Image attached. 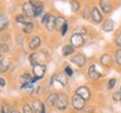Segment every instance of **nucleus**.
<instances>
[{"mask_svg":"<svg viewBox=\"0 0 121 113\" xmlns=\"http://www.w3.org/2000/svg\"><path fill=\"white\" fill-rule=\"evenodd\" d=\"M75 93L78 94L80 96H82L85 101L89 100V99L91 97V91L89 90V87L87 86H80V87H78V88H76V91H75Z\"/></svg>","mask_w":121,"mask_h":113,"instance_id":"9b49d317","label":"nucleus"},{"mask_svg":"<svg viewBox=\"0 0 121 113\" xmlns=\"http://www.w3.org/2000/svg\"><path fill=\"white\" fill-rule=\"evenodd\" d=\"M117 84V80L116 78H110L108 81V90H112Z\"/></svg>","mask_w":121,"mask_h":113,"instance_id":"7c9ffc66","label":"nucleus"},{"mask_svg":"<svg viewBox=\"0 0 121 113\" xmlns=\"http://www.w3.org/2000/svg\"><path fill=\"white\" fill-rule=\"evenodd\" d=\"M57 99H58V94H56V93H52V94H49V95L47 96L46 101H45V102H46V105H47V106H51V108L56 106Z\"/></svg>","mask_w":121,"mask_h":113,"instance_id":"4468645a","label":"nucleus"},{"mask_svg":"<svg viewBox=\"0 0 121 113\" xmlns=\"http://www.w3.org/2000/svg\"><path fill=\"white\" fill-rule=\"evenodd\" d=\"M120 92H121V87H120Z\"/></svg>","mask_w":121,"mask_h":113,"instance_id":"37998d69","label":"nucleus"},{"mask_svg":"<svg viewBox=\"0 0 121 113\" xmlns=\"http://www.w3.org/2000/svg\"><path fill=\"white\" fill-rule=\"evenodd\" d=\"M9 67V62L7 58H1L0 59V73H4Z\"/></svg>","mask_w":121,"mask_h":113,"instance_id":"412c9836","label":"nucleus"},{"mask_svg":"<svg viewBox=\"0 0 121 113\" xmlns=\"http://www.w3.org/2000/svg\"><path fill=\"white\" fill-rule=\"evenodd\" d=\"M114 44H116V46L118 48H121V35L120 34H118L116 37H114Z\"/></svg>","mask_w":121,"mask_h":113,"instance_id":"f704fd0d","label":"nucleus"},{"mask_svg":"<svg viewBox=\"0 0 121 113\" xmlns=\"http://www.w3.org/2000/svg\"><path fill=\"white\" fill-rule=\"evenodd\" d=\"M87 76H89V78L92 80V81H96V80H99V78L102 77V74L96 70V65H95V64H92V65H90L89 70H87Z\"/></svg>","mask_w":121,"mask_h":113,"instance_id":"0eeeda50","label":"nucleus"},{"mask_svg":"<svg viewBox=\"0 0 121 113\" xmlns=\"http://www.w3.org/2000/svg\"><path fill=\"white\" fill-rule=\"evenodd\" d=\"M33 110H34V113H45V105L39 100H35Z\"/></svg>","mask_w":121,"mask_h":113,"instance_id":"f3484780","label":"nucleus"},{"mask_svg":"<svg viewBox=\"0 0 121 113\" xmlns=\"http://www.w3.org/2000/svg\"><path fill=\"white\" fill-rule=\"evenodd\" d=\"M64 72L66 73V75L69 76V77H72L74 75V72H73V70L69 67V66H65V68H64Z\"/></svg>","mask_w":121,"mask_h":113,"instance_id":"72a5a7b5","label":"nucleus"},{"mask_svg":"<svg viewBox=\"0 0 121 113\" xmlns=\"http://www.w3.org/2000/svg\"><path fill=\"white\" fill-rule=\"evenodd\" d=\"M82 17L84 18V19H90L91 18V8L89 4H86L85 7H84V9H83V13H82Z\"/></svg>","mask_w":121,"mask_h":113,"instance_id":"cd10ccee","label":"nucleus"},{"mask_svg":"<svg viewBox=\"0 0 121 113\" xmlns=\"http://www.w3.org/2000/svg\"><path fill=\"white\" fill-rule=\"evenodd\" d=\"M9 25V19L4 15H0V31L4 30Z\"/></svg>","mask_w":121,"mask_h":113,"instance_id":"aec40b11","label":"nucleus"},{"mask_svg":"<svg viewBox=\"0 0 121 113\" xmlns=\"http://www.w3.org/2000/svg\"><path fill=\"white\" fill-rule=\"evenodd\" d=\"M65 18L62 17V16H60V17H56V25H55V28H56L57 30L60 31V28H62V26L65 24Z\"/></svg>","mask_w":121,"mask_h":113,"instance_id":"bb28decb","label":"nucleus"},{"mask_svg":"<svg viewBox=\"0 0 121 113\" xmlns=\"http://www.w3.org/2000/svg\"><path fill=\"white\" fill-rule=\"evenodd\" d=\"M31 81V75L28 74V73H25V74L20 75V77H19V82L22 83V84H26V83H29Z\"/></svg>","mask_w":121,"mask_h":113,"instance_id":"393cba45","label":"nucleus"},{"mask_svg":"<svg viewBox=\"0 0 121 113\" xmlns=\"http://www.w3.org/2000/svg\"><path fill=\"white\" fill-rule=\"evenodd\" d=\"M69 43L72 46H74L75 48H80L82 47L84 43H85V39L83 37V35L81 34H78V33H74L73 35L71 36V38H69Z\"/></svg>","mask_w":121,"mask_h":113,"instance_id":"7ed1b4c3","label":"nucleus"},{"mask_svg":"<svg viewBox=\"0 0 121 113\" xmlns=\"http://www.w3.org/2000/svg\"><path fill=\"white\" fill-rule=\"evenodd\" d=\"M0 86H1V87L6 86V80H4V78H2V77H0Z\"/></svg>","mask_w":121,"mask_h":113,"instance_id":"ea45409f","label":"nucleus"},{"mask_svg":"<svg viewBox=\"0 0 121 113\" xmlns=\"http://www.w3.org/2000/svg\"><path fill=\"white\" fill-rule=\"evenodd\" d=\"M114 29V21L112 19H107L102 24V30L104 33H111Z\"/></svg>","mask_w":121,"mask_h":113,"instance_id":"f8f14e48","label":"nucleus"},{"mask_svg":"<svg viewBox=\"0 0 121 113\" xmlns=\"http://www.w3.org/2000/svg\"><path fill=\"white\" fill-rule=\"evenodd\" d=\"M100 64L103 66V67H111L113 64V57L109 54V53H103L101 56H100Z\"/></svg>","mask_w":121,"mask_h":113,"instance_id":"39448f33","label":"nucleus"},{"mask_svg":"<svg viewBox=\"0 0 121 113\" xmlns=\"http://www.w3.org/2000/svg\"><path fill=\"white\" fill-rule=\"evenodd\" d=\"M22 13L28 18L34 17V6H33V4L29 2V1L24 2V4H22Z\"/></svg>","mask_w":121,"mask_h":113,"instance_id":"1a4fd4ad","label":"nucleus"},{"mask_svg":"<svg viewBox=\"0 0 121 113\" xmlns=\"http://www.w3.org/2000/svg\"><path fill=\"white\" fill-rule=\"evenodd\" d=\"M69 4H71V9H72L73 13H78L80 8H81V4H80L78 0H71Z\"/></svg>","mask_w":121,"mask_h":113,"instance_id":"4be33fe9","label":"nucleus"},{"mask_svg":"<svg viewBox=\"0 0 121 113\" xmlns=\"http://www.w3.org/2000/svg\"><path fill=\"white\" fill-rule=\"evenodd\" d=\"M1 54H2V53H1V52H0V59H1Z\"/></svg>","mask_w":121,"mask_h":113,"instance_id":"79ce46f5","label":"nucleus"},{"mask_svg":"<svg viewBox=\"0 0 121 113\" xmlns=\"http://www.w3.org/2000/svg\"><path fill=\"white\" fill-rule=\"evenodd\" d=\"M0 52L1 53H8L9 52L8 45H6V44H0Z\"/></svg>","mask_w":121,"mask_h":113,"instance_id":"e433bc0d","label":"nucleus"},{"mask_svg":"<svg viewBox=\"0 0 121 113\" xmlns=\"http://www.w3.org/2000/svg\"><path fill=\"white\" fill-rule=\"evenodd\" d=\"M113 59H114V62H116V64L118 66H121V48H118L117 50L114 52Z\"/></svg>","mask_w":121,"mask_h":113,"instance_id":"b1692460","label":"nucleus"},{"mask_svg":"<svg viewBox=\"0 0 121 113\" xmlns=\"http://www.w3.org/2000/svg\"><path fill=\"white\" fill-rule=\"evenodd\" d=\"M72 105L75 110L78 111H81V110L85 106V100L83 99L82 96H80L78 94H74L73 97H72Z\"/></svg>","mask_w":121,"mask_h":113,"instance_id":"20e7f679","label":"nucleus"},{"mask_svg":"<svg viewBox=\"0 0 121 113\" xmlns=\"http://www.w3.org/2000/svg\"><path fill=\"white\" fill-rule=\"evenodd\" d=\"M75 33H78V34H81V35H85L87 31H86V29H85V27H83V26H80V27H78V28H75Z\"/></svg>","mask_w":121,"mask_h":113,"instance_id":"c9c22d12","label":"nucleus"},{"mask_svg":"<svg viewBox=\"0 0 121 113\" xmlns=\"http://www.w3.org/2000/svg\"><path fill=\"white\" fill-rule=\"evenodd\" d=\"M22 112L24 113H34V110H33V108H31L28 103H26V104H24V106H22Z\"/></svg>","mask_w":121,"mask_h":113,"instance_id":"c756f323","label":"nucleus"},{"mask_svg":"<svg viewBox=\"0 0 121 113\" xmlns=\"http://www.w3.org/2000/svg\"><path fill=\"white\" fill-rule=\"evenodd\" d=\"M69 104V100L67 95L64 94V93H60L58 94V99H57V103H56V106H57V110L58 111H65L67 109V106Z\"/></svg>","mask_w":121,"mask_h":113,"instance_id":"f03ea898","label":"nucleus"},{"mask_svg":"<svg viewBox=\"0 0 121 113\" xmlns=\"http://www.w3.org/2000/svg\"><path fill=\"white\" fill-rule=\"evenodd\" d=\"M75 49H76V48L74 47V46H72L71 44L65 45L64 47H63V49H62L63 56H64V57H69V56H71V55H73L74 53H75Z\"/></svg>","mask_w":121,"mask_h":113,"instance_id":"2eb2a0df","label":"nucleus"},{"mask_svg":"<svg viewBox=\"0 0 121 113\" xmlns=\"http://www.w3.org/2000/svg\"><path fill=\"white\" fill-rule=\"evenodd\" d=\"M91 19L94 24H100L103 20V15L98 7H93L91 9Z\"/></svg>","mask_w":121,"mask_h":113,"instance_id":"423d86ee","label":"nucleus"},{"mask_svg":"<svg viewBox=\"0 0 121 113\" xmlns=\"http://www.w3.org/2000/svg\"><path fill=\"white\" fill-rule=\"evenodd\" d=\"M9 113H19V111H18L17 109H11L9 111Z\"/></svg>","mask_w":121,"mask_h":113,"instance_id":"a19ab883","label":"nucleus"},{"mask_svg":"<svg viewBox=\"0 0 121 113\" xmlns=\"http://www.w3.org/2000/svg\"><path fill=\"white\" fill-rule=\"evenodd\" d=\"M25 17H26L25 15H17L15 19H16V21L17 22H19V24H24V25H25V24L27 22L26 19H25Z\"/></svg>","mask_w":121,"mask_h":113,"instance_id":"c85d7f7f","label":"nucleus"},{"mask_svg":"<svg viewBox=\"0 0 121 113\" xmlns=\"http://www.w3.org/2000/svg\"><path fill=\"white\" fill-rule=\"evenodd\" d=\"M55 25H56V17L55 16H51L49 19L47 20V22L45 24V26H46V29L48 31H53L55 29Z\"/></svg>","mask_w":121,"mask_h":113,"instance_id":"a211bd4d","label":"nucleus"},{"mask_svg":"<svg viewBox=\"0 0 121 113\" xmlns=\"http://www.w3.org/2000/svg\"><path fill=\"white\" fill-rule=\"evenodd\" d=\"M112 99L116 102H121V92L118 91V92H114L112 94Z\"/></svg>","mask_w":121,"mask_h":113,"instance_id":"2f4dec72","label":"nucleus"},{"mask_svg":"<svg viewBox=\"0 0 121 113\" xmlns=\"http://www.w3.org/2000/svg\"><path fill=\"white\" fill-rule=\"evenodd\" d=\"M67 30H69V24H67V21H65V24L62 26V28H60V34H62V36L66 35Z\"/></svg>","mask_w":121,"mask_h":113,"instance_id":"473e14b6","label":"nucleus"},{"mask_svg":"<svg viewBox=\"0 0 121 113\" xmlns=\"http://www.w3.org/2000/svg\"><path fill=\"white\" fill-rule=\"evenodd\" d=\"M24 33L25 34H30L31 31L34 30V24L31 21H27L26 24H25V26H24Z\"/></svg>","mask_w":121,"mask_h":113,"instance_id":"a878e982","label":"nucleus"},{"mask_svg":"<svg viewBox=\"0 0 121 113\" xmlns=\"http://www.w3.org/2000/svg\"><path fill=\"white\" fill-rule=\"evenodd\" d=\"M1 113H9V108L6 103H4L1 105Z\"/></svg>","mask_w":121,"mask_h":113,"instance_id":"58836bf2","label":"nucleus"},{"mask_svg":"<svg viewBox=\"0 0 121 113\" xmlns=\"http://www.w3.org/2000/svg\"><path fill=\"white\" fill-rule=\"evenodd\" d=\"M120 35H121V31H120Z\"/></svg>","mask_w":121,"mask_h":113,"instance_id":"c03bdc74","label":"nucleus"},{"mask_svg":"<svg viewBox=\"0 0 121 113\" xmlns=\"http://www.w3.org/2000/svg\"><path fill=\"white\" fill-rule=\"evenodd\" d=\"M44 6L42 4H34V17H38L43 13Z\"/></svg>","mask_w":121,"mask_h":113,"instance_id":"5701e85b","label":"nucleus"},{"mask_svg":"<svg viewBox=\"0 0 121 113\" xmlns=\"http://www.w3.org/2000/svg\"><path fill=\"white\" fill-rule=\"evenodd\" d=\"M86 56L82 54V53H78V54H75L72 58H71V63H73L75 66H78V68H83L85 64H86Z\"/></svg>","mask_w":121,"mask_h":113,"instance_id":"f257e3e1","label":"nucleus"},{"mask_svg":"<svg viewBox=\"0 0 121 113\" xmlns=\"http://www.w3.org/2000/svg\"><path fill=\"white\" fill-rule=\"evenodd\" d=\"M99 6L100 8H101V11L105 15H109V13H112L113 10V7L111 2L108 1V0H99Z\"/></svg>","mask_w":121,"mask_h":113,"instance_id":"6e6552de","label":"nucleus"},{"mask_svg":"<svg viewBox=\"0 0 121 113\" xmlns=\"http://www.w3.org/2000/svg\"><path fill=\"white\" fill-rule=\"evenodd\" d=\"M46 72V65H42V64H37V65L33 66V74L34 76H37L39 78H43Z\"/></svg>","mask_w":121,"mask_h":113,"instance_id":"9d476101","label":"nucleus"},{"mask_svg":"<svg viewBox=\"0 0 121 113\" xmlns=\"http://www.w3.org/2000/svg\"><path fill=\"white\" fill-rule=\"evenodd\" d=\"M49 17H51V15H49V13H45V15L43 16V18H42V21H40V22L45 25V24L47 22V20L49 19Z\"/></svg>","mask_w":121,"mask_h":113,"instance_id":"4c0bfd02","label":"nucleus"},{"mask_svg":"<svg viewBox=\"0 0 121 113\" xmlns=\"http://www.w3.org/2000/svg\"><path fill=\"white\" fill-rule=\"evenodd\" d=\"M55 80H56L58 83H60L63 86H66V85H67V82H69V76L66 75L65 72H63V73H60V74L55 75Z\"/></svg>","mask_w":121,"mask_h":113,"instance_id":"dca6fc26","label":"nucleus"},{"mask_svg":"<svg viewBox=\"0 0 121 113\" xmlns=\"http://www.w3.org/2000/svg\"><path fill=\"white\" fill-rule=\"evenodd\" d=\"M40 44H42V40H40V38H39L38 36H34V37H31V38H30L28 45H29V48H30V49L36 50V49H37V48L40 46Z\"/></svg>","mask_w":121,"mask_h":113,"instance_id":"ddd939ff","label":"nucleus"},{"mask_svg":"<svg viewBox=\"0 0 121 113\" xmlns=\"http://www.w3.org/2000/svg\"><path fill=\"white\" fill-rule=\"evenodd\" d=\"M42 54L43 53H33L31 55L29 56V61L30 63H31V65L35 66V65H37V64H40L39 62H40V57L39 56H42Z\"/></svg>","mask_w":121,"mask_h":113,"instance_id":"6ab92c4d","label":"nucleus"}]
</instances>
